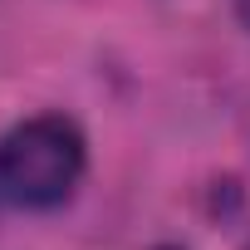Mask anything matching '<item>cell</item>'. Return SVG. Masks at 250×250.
I'll return each mask as SVG.
<instances>
[{"label": "cell", "instance_id": "7a4b0ae2", "mask_svg": "<svg viewBox=\"0 0 250 250\" xmlns=\"http://www.w3.org/2000/svg\"><path fill=\"white\" fill-rule=\"evenodd\" d=\"M240 20H245V25H250V0H240Z\"/></svg>", "mask_w": 250, "mask_h": 250}, {"label": "cell", "instance_id": "6da1fadb", "mask_svg": "<svg viewBox=\"0 0 250 250\" xmlns=\"http://www.w3.org/2000/svg\"><path fill=\"white\" fill-rule=\"evenodd\" d=\"M83 177V133L59 113L25 118L0 138V191L15 206L49 211L74 196Z\"/></svg>", "mask_w": 250, "mask_h": 250}]
</instances>
